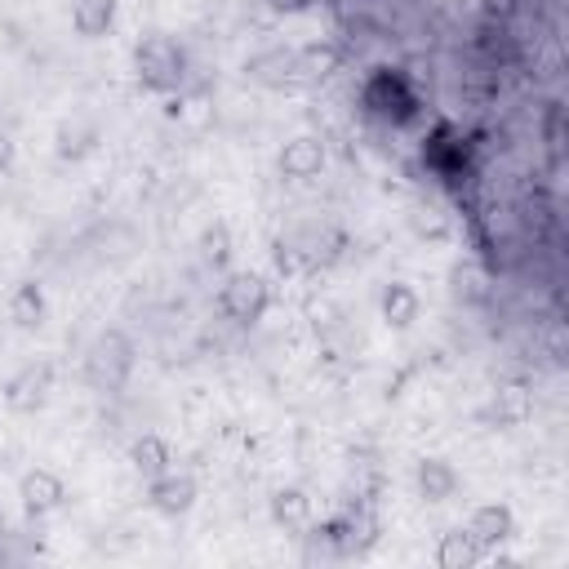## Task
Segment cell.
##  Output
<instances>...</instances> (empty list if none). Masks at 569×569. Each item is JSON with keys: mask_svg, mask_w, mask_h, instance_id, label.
I'll return each mask as SVG.
<instances>
[{"mask_svg": "<svg viewBox=\"0 0 569 569\" xmlns=\"http://www.w3.org/2000/svg\"><path fill=\"white\" fill-rule=\"evenodd\" d=\"M360 111L387 129H405L422 116V93L400 67H373L360 84Z\"/></svg>", "mask_w": 569, "mask_h": 569, "instance_id": "cell-1", "label": "cell"}, {"mask_svg": "<svg viewBox=\"0 0 569 569\" xmlns=\"http://www.w3.org/2000/svg\"><path fill=\"white\" fill-rule=\"evenodd\" d=\"M133 76L147 93H178L187 84V49L173 36L151 31L133 44Z\"/></svg>", "mask_w": 569, "mask_h": 569, "instance_id": "cell-2", "label": "cell"}, {"mask_svg": "<svg viewBox=\"0 0 569 569\" xmlns=\"http://www.w3.org/2000/svg\"><path fill=\"white\" fill-rule=\"evenodd\" d=\"M422 169L431 178H440L445 187H462L471 173H476V147L453 129V124H436L427 138H422Z\"/></svg>", "mask_w": 569, "mask_h": 569, "instance_id": "cell-3", "label": "cell"}, {"mask_svg": "<svg viewBox=\"0 0 569 569\" xmlns=\"http://www.w3.org/2000/svg\"><path fill=\"white\" fill-rule=\"evenodd\" d=\"M129 373H133V342L120 329H102L84 351V378L98 391H116L129 382Z\"/></svg>", "mask_w": 569, "mask_h": 569, "instance_id": "cell-4", "label": "cell"}, {"mask_svg": "<svg viewBox=\"0 0 569 569\" xmlns=\"http://www.w3.org/2000/svg\"><path fill=\"white\" fill-rule=\"evenodd\" d=\"M271 307V289L258 271H227V280L218 284V311L231 325H258Z\"/></svg>", "mask_w": 569, "mask_h": 569, "instance_id": "cell-5", "label": "cell"}, {"mask_svg": "<svg viewBox=\"0 0 569 569\" xmlns=\"http://www.w3.org/2000/svg\"><path fill=\"white\" fill-rule=\"evenodd\" d=\"M49 391H53V360H27L22 369H13L4 378L0 400L9 413H36V409H44Z\"/></svg>", "mask_w": 569, "mask_h": 569, "instance_id": "cell-6", "label": "cell"}, {"mask_svg": "<svg viewBox=\"0 0 569 569\" xmlns=\"http://www.w3.org/2000/svg\"><path fill=\"white\" fill-rule=\"evenodd\" d=\"M244 80L258 89H293L298 76V49L293 44H267L244 58Z\"/></svg>", "mask_w": 569, "mask_h": 569, "instance_id": "cell-7", "label": "cell"}, {"mask_svg": "<svg viewBox=\"0 0 569 569\" xmlns=\"http://www.w3.org/2000/svg\"><path fill=\"white\" fill-rule=\"evenodd\" d=\"M18 502H22L27 520H44V516H53V511L67 507V485H62L58 471L31 467V471L18 476Z\"/></svg>", "mask_w": 569, "mask_h": 569, "instance_id": "cell-8", "label": "cell"}, {"mask_svg": "<svg viewBox=\"0 0 569 569\" xmlns=\"http://www.w3.org/2000/svg\"><path fill=\"white\" fill-rule=\"evenodd\" d=\"M325 164H329V151H325V142L316 133L289 138L280 147V156H276V169H280L284 182H316L325 173Z\"/></svg>", "mask_w": 569, "mask_h": 569, "instance_id": "cell-9", "label": "cell"}, {"mask_svg": "<svg viewBox=\"0 0 569 569\" xmlns=\"http://www.w3.org/2000/svg\"><path fill=\"white\" fill-rule=\"evenodd\" d=\"M196 493H200V485H196V476H187V471H164V476L147 480V507H151L156 516H164V520L187 516V511L196 507Z\"/></svg>", "mask_w": 569, "mask_h": 569, "instance_id": "cell-10", "label": "cell"}, {"mask_svg": "<svg viewBox=\"0 0 569 569\" xmlns=\"http://www.w3.org/2000/svg\"><path fill=\"white\" fill-rule=\"evenodd\" d=\"M418 311H422V298H418V289H413L409 280H387V284H382V293H378V316H382L387 329H409V325L418 320Z\"/></svg>", "mask_w": 569, "mask_h": 569, "instance_id": "cell-11", "label": "cell"}, {"mask_svg": "<svg viewBox=\"0 0 569 569\" xmlns=\"http://www.w3.org/2000/svg\"><path fill=\"white\" fill-rule=\"evenodd\" d=\"M467 533H471L485 551H489V547H502V542L516 533V516H511V507H507V502H485V507H476V511H471Z\"/></svg>", "mask_w": 569, "mask_h": 569, "instance_id": "cell-12", "label": "cell"}, {"mask_svg": "<svg viewBox=\"0 0 569 569\" xmlns=\"http://www.w3.org/2000/svg\"><path fill=\"white\" fill-rule=\"evenodd\" d=\"M9 320H13L22 333H31V329H40V325L49 320V298H44V284H40V280L13 284V293H9Z\"/></svg>", "mask_w": 569, "mask_h": 569, "instance_id": "cell-13", "label": "cell"}, {"mask_svg": "<svg viewBox=\"0 0 569 569\" xmlns=\"http://www.w3.org/2000/svg\"><path fill=\"white\" fill-rule=\"evenodd\" d=\"M413 485H418L422 502H449L458 493V471L449 458H422L413 471Z\"/></svg>", "mask_w": 569, "mask_h": 569, "instance_id": "cell-14", "label": "cell"}, {"mask_svg": "<svg viewBox=\"0 0 569 569\" xmlns=\"http://www.w3.org/2000/svg\"><path fill=\"white\" fill-rule=\"evenodd\" d=\"M480 560H485V547L467 533V525L440 533V542H436V565L440 569H476Z\"/></svg>", "mask_w": 569, "mask_h": 569, "instance_id": "cell-15", "label": "cell"}, {"mask_svg": "<svg viewBox=\"0 0 569 569\" xmlns=\"http://www.w3.org/2000/svg\"><path fill=\"white\" fill-rule=\"evenodd\" d=\"M129 462H133V471H138L142 480H156V476H164V471H169L173 449H169V440H164V436L147 431V436H138V440L129 445Z\"/></svg>", "mask_w": 569, "mask_h": 569, "instance_id": "cell-16", "label": "cell"}, {"mask_svg": "<svg viewBox=\"0 0 569 569\" xmlns=\"http://www.w3.org/2000/svg\"><path fill=\"white\" fill-rule=\"evenodd\" d=\"M271 520L280 529H307L311 525V493L302 485H280L271 493Z\"/></svg>", "mask_w": 569, "mask_h": 569, "instance_id": "cell-17", "label": "cell"}, {"mask_svg": "<svg viewBox=\"0 0 569 569\" xmlns=\"http://www.w3.org/2000/svg\"><path fill=\"white\" fill-rule=\"evenodd\" d=\"M98 147V124L93 120H62L58 124V133H53V151H58V160H84L89 151Z\"/></svg>", "mask_w": 569, "mask_h": 569, "instance_id": "cell-18", "label": "cell"}, {"mask_svg": "<svg viewBox=\"0 0 569 569\" xmlns=\"http://www.w3.org/2000/svg\"><path fill=\"white\" fill-rule=\"evenodd\" d=\"M111 22H116V0H71V27H76V36L98 40V36L111 31Z\"/></svg>", "mask_w": 569, "mask_h": 569, "instance_id": "cell-19", "label": "cell"}, {"mask_svg": "<svg viewBox=\"0 0 569 569\" xmlns=\"http://www.w3.org/2000/svg\"><path fill=\"white\" fill-rule=\"evenodd\" d=\"M342 67V49L333 40H311L298 49V76L302 80H329Z\"/></svg>", "mask_w": 569, "mask_h": 569, "instance_id": "cell-20", "label": "cell"}, {"mask_svg": "<svg viewBox=\"0 0 569 569\" xmlns=\"http://www.w3.org/2000/svg\"><path fill=\"white\" fill-rule=\"evenodd\" d=\"M200 258L209 267H227V258H231V227L227 222H209L200 231Z\"/></svg>", "mask_w": 569, "mask_h": 569, "instance_id": "cell-21", "label": "cell"}, {"mask_svg": "<svg viewBox=\"0 0 569 569\" xmlns=\"http://www.w3.org/2000/svg\"><path fill=\"white\" fill-rule=\"evenodd\" d=\"M9 164H13V138L0 133V169H9Z\"/></svg>", "mask_w": 569, "mask_h": 569, "instance_id": "cell-22", "label": "cell"}, {"mask_svg": "<svg viewBox=\"0 0 569 569\" xmlns=\"http://www.w3.org/2000/svg\"><path fill=\"white\" fill-rule=\"evenodd\" d=\"M4 542H9V516L0 511V565H4Z\"/></svg>", "mask_w": 569, "mask_h": 569, "instance_id": "cell-23", "label": "cell"}, {"mask_svg": "<svg viewBox=\"0 0 569 569\" xmlns=\"http://www.w3.org/2000/svg\"><path fill=\"white\" fill-rule=\"evenodd\" d=\"M276 9H284V13H293V9H307V0H271Z\"/></svg>", "mask_w": 569, "mask_h": 569, "instance_id": "cell-24", "label": "cell"}]
</instances>
